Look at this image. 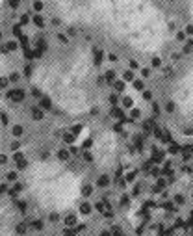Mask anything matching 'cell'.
Instances as JSON below:
<instances>
[{"mask_svg": "<svg viewBox=\"0 0 193 236\" xmlns=\"http://www.w3.org/2000/svg\"><path fill=\"white\" fill-rule=\"evenodd\" d=\"M99 63L89 48L78 47L65 56L54 58L32 69L30 78L35 89L69 114L95 112L97 89L102 82L97 76Z\"/></svg>", "mask_w": 193, "mask_h": 236, "instance_id": "obj_1", "label": "cell"}, {"mask_svg": "<svg viewBox=\"0 0 193 236\" xmlns=\"http://www.w3.org/2000/svg\"><path fill=\"white\" fill-rule=\"evenodd\" d=\"M95 30L138 52H158L169 41V24L152 0H100Z\"/></svg>", "mask_w": 193, "mask_h": 236, "instance_id": "obj_2", "label": "cell"}, {"mask_svg": "<svg viewBox=\"0 0 193 236\" xmlns=\"http://www.w3.org/2000/svg\"><path fill=\"white\" fill-rule=\"evenodd\" d=\"M26 184L32 195L54 212H59L63 207L71 205L78 195H82L80 177L59 160L52 162L43 158L28 167Z\"/></svg>", "mask_w": 193, "mask_h": 236, "instance_id": "obj_3", "label": "cell"}, {"mask_svg": "<svg viewBox=\"0 0 193 236\" xmlns=\"http://www.w3.org/2000/svg\"><path fill=\"white\" fill-rule=\"evenodd\" d=\"M171 102L175 104V110H180L186 115L193 114V65L180 74L173 87Z\"/></svg>", "mask_w": 193, "mask_h": 236, "instance_id": "obj_4", "label": "cell"}, {"mask_svg": "<svg viewBox=\"0 0 193 236\" xmlns=\"http://www.w3.org/2000/svg\"><path fill=\"white\" fill-rule=\"evenodd\" d=\"M115 147H117V141H115V136L112 132H102L100 138L93 140L91 141V156H93V162L99 164V166H110V162L113 160L115 156Z\"/></svg>", "mask_w": 193, "mask_h": 236, "instance_id": "obj_5", "label": "cell"}, {"mask_svg": "<svg viewBox=\"0 0 193 236\" xmlns=\"http://www.w3.org/2000/svg\"><path fill=\"white\" fill-rule=\"evenodd\" d=\"M15 234H19V236L26 234V225L24 223H17L15 225Z\"/></svg>", "mask_w": 193, "mask_h": 236, "instance_id": "obj_6", "label": "cell"}, {"mask_svg": "<svg viewBox=\"0 0 193 236\" xmlns=\"http://www.w3.org/2000/svg\"><path fill=\"white\" fill-rule=\"evenodd\" d=\"M65 225H67V227H74V225H76V216H72V214L67 216V218H65Z\"/></svg>", "mask_w": 193, "mask_h": 236, "instance_id": "obj_7", "label": "cell"}, {"mask_svg": "<svg viewBox=\"0 0 193 236\" xmlns=\"http://www.w3.org/2000/svg\"><path fill=\"white\" fill-rule=\"evenodd\" d=\"M184 2H186V7H188V15H190V19L193 22V0H184Z\"/></svg>", "mask_w": 193, "mask_h": 236, "instance_id": "obj_8", "label": "cell"}, {"mask_svg": "<svg viewBox=\"0 0 193 236\" xmlns=\"http://www.w3.org/2000/svg\"><path fill=\"white\" fill-rule=\"evenodd\" d=\"M80 212H82V214H91V205L84 203V205L80 207Z\"/></svg>", "mask_w": 193, "mask_h": 236, "instance_id": "obj_9", "label": "cell"}, {"mask_svg": "<svg viewBox=\"0 0 193 236\" xmlns=\"http://www.w3.org/2000/svg\"><path fill=\"white\" fill-rule=\"evenodd\" d=\"M32 227H33L35 231H43V227H45V225H43V221H39V220H35V221L32 223Z\"/></svg>", "mask_w": 193, "mask_h": 236, "instance_id": "obj_10", "label": "cell"}, {"mask_svg": "<svg viewBox=\"0 0 193 236\" xmlns=\"http://www.w3.org/2000/svg\"><path fill=\"white\" fill-rule=\"evenodd\" d=\"M58 220H59V214L58 212H52L50 214V221H58Z\"/></svg>", "mask_w": 193, "mask_h": 236, "instance_id": "obj_11", "label": "cell"}, {"mask_svg": "<svg viewBox=\"0 0 193 236\" xmlns=\"http://www.w3.org/2000/svg\"><path fill=\"white\" fill-rule=\"evenodd\" d=\"M63 236H76V231H71V229H67V231L63 233Z\"/></svg>", "mask_w": 193, "mask_h": 236, "instance_id": "obj_12", "label": "cell"}, {"mask_svg": "<svg viewBox=\"0 0 193 236\" xmlns=\"http://www.w3.org/2000/svg\"><path fill=\"white\" fill-rule=\"evenodd\" d=\"M113 233H115V234H119V233H121V227H117V225H115V227H113Z\"/></svg>", "mask_w": 193, "mask_h": 236, "instance_id": "obj_13", "label": "cell"}, {"mask_svg": "<svg viewBox=\"0 0 193 236\" xmlns=\"http://www.w3.org/2000/svg\"><path fill=\"white\" fill-rule=\"evenodd\" d=\"M4 4H6V0H0V13H2V9H4Z\"/></svg>", "mask_w": 193, "mask_h": 236, "instance_id": "obj_14", "label": "cell"}]
</instances>
